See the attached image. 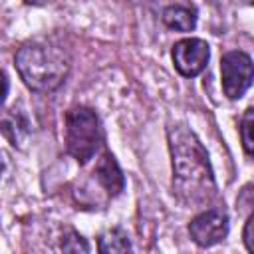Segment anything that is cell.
<instances>
[{
  "label": "cell",
  "mask_w": 254,
  "mask_h": 254,
  "mask_svg": "<svg viewBox=\"0 0 254 254\" xmlns=\"http://www.w3.org/2000/svg\"><path fill=\"white\" fill-rule=\"evenodd\" d=\"M0 129L6 135V139L16 147L22 145V141L28 137L30 127H28V119L18 111V109H10V113L0 121Z\"/></svg>",
  "instance_id": "9"
},
{
  "label": "cell",
  "mask_w": 254,
  "mask_h": 254,
  "mask_svg": "<svg viewBox=\"0 0 254 254\" xmlns=\"http://www.w3.org/2000/svg\"><path fill=\"white\" fill-rule=\"evenodd\" d=\"M169 147L173 157V190L192 206L210 202L216 194V185L208 155L196 135L185 125L169 127Z\"/></svg>",
  "instance_id": "1"
},
{
  "label": "cell",
  "mask_w": 254,
  "mask_h": 254,
  "mask_svg": "<svg viewBox=\"0 0 254 254\" xmlns=\"http://www.w3.org/2000/svg\"><path fill=\"white\" fill-rule=\"evenodd\" d=\"M97 248L103 254H109V252H127V250H131V242H129V236H127L125 230L111 228V230H105L99 236V246Z\"/></svg>",
  "instance_id": "10"
},
{
  "label": "cell",
  "mask_w": 254,
  "mask_h": 254,
  "mask_svg": "<svg viewBox=\"0 0 254 254\" xmlns=\"http://www.w3.org/2000/svg\"><path fill=\"white\" fill-rule=\"evenodd\" d=\"M8 89H10V81H8V75L0 69V107L4 105L6 101V95H8Z\"/></svg>",
  "instance_id": "14"
},
{
  "label": "cell",
  "mask_w": 254,
  "mask_h": 254,
  "mask_svg": "<svg viewBox=\"0 0 254 254\" xmlns=\"http://www.w3.org/2000/svg\"><path fill=\"white\" fill-rule=\"evenodd\" d=\"M16 69L22 81L40 93L58 89L69 71V60L58 48L46 44H26L16 54Z\"/></svg>",
  "instance_id": "2"
},
{
  "label": "cell",
  "mask_w": 254,
  "mask_h": 254,
  "mask_svg": "<svg viewBox=\"0 0 254 254\" xmlns=\"http://www.w3.org/2000/svg\"><path fill=\"white\" fill-rule=\"evenodd\" d=\"M26 4H32V6H44V4H48L50 0H24Z\"/></svg>",
  "instance_id": "15"
},
{
  "label": "cell",
  "mask_w": 254,
  "mask_h": 254,
  "mask_svg": "<svg viewBox=\"0 0 254 254\" xmlns=\"http://www.w3.org/2000/svg\"><path fill=\"white\" fill-rule=\"evenodd\" d=\"M171 58L181 75L194 77L206 67L210 50H208V44L200 38H183L173 46Z\"/></svg>",
  "instance_id": "5"
},
{
  "label": "cell",
  "mask_w": 254,
  "mask_h": 254,
  "mask_svg": "<svg viewBox=\"0 0 254 254\" xmlns=\"http://www.w3.org/2000/svg\"><path fill=\"white\" fill-rule=\"evenodd\" d=\"M222 89L228 99H240L252 83V60L246 52L232 50L220 60Z\"/></svg>",
  "instance_id": "4"
},
{
  "label": "cell",
  "mask_w": 254,
  "mask_h": 254,
  "mask_svg": "<svg viewBox=\"0 0 254 254\" xmlns=\"http://www.w3.org/2000/svg\"><path fill=\"white\" fill-rule=\"evenodd\" d=\"M189 232L198 246L202 248L214 246L222 242L228 234V216L218 208H208L190 220Z\"/></svg>",
  "instance_id": "6"
},
{
  "label": "cell",
  "mask_w": 254,
  "mask_h": 254,
  "mask_svg": "<svg viewBox=\"0 0 254 254\" xmlns=\"http://www.w3.org/2000/svg\"><path fill=\"white\" fill-rule=\"evenodd\" d=\"M103 143V129L93 109L75 105L65 113V147L67 153L81 165L95 157Z\"/></svg>",
  "instance_id": "3"
},
{
  "label": "cell",
  "mask_w": 254,
  "mask_h": 254,
  "mask_svg": "<svg viewBox=\"0 0 254 254\" xmlns=\"http://www.w3.org/2000/svg\"><path fill=\"white\" fill-rule=\"evenodd\" d=\"M254 109L248 107L242 115V121H240V139H242V147L246 151V155L250 157L254 153Z\"/></svg>",
  "instance_id": "11"
},
{
  "label": "cell",
  "mask_w": 254,
  "mask_h": 254,
  "mask_svg": "<svg viewBox=\"0 0 254 254\" xmlns=\"http://www.w3.org/2000/svg\"><path fill=\"white\" fill-rule=\"evenodd\" d=\"M163 22L171 28V30H177V32H190L194 30L196 26V12L187 8V6H181V4H175V6H167L163 10Z\"/></svg>",
  "instance_id": "8"
},
{
  "label": "cell",
  "mask_w": 254,
  "mask_h": 254,
  "mask_svg": "<svg viewBox=\"0 0 254 254\" xmlns=\"http://www.w3.org/2000/svg\"><path fill=\"white\" fill-rule=\"evenodd\" d=\"M95 177L97 181L101 183V187L105 189V192L109 196H117L123 187H125V179H123V173L115 161V157L105 151L101 155V159L97 161V167H95Z\"/></svg>",
  "instance_id": "7"
},
{
  "label": "cell",
  "mask_w": 254,
  "mask_h": 254,
  "mask_svg": "<svg viewBox=\"0 0 254 254\" xmlns=\"http://www.w3.org/2000/svg\"><path fill=\"white\" fill-rule=\"evenodd\" d=\"M2 171H4V159H2V151H0V177H2Z\"/></svg>",
  "instance_id": "16"
},
{
  "label": "cell",
  "mask_w": 254,
  "mask_h": 254,
  "mask_svg": "<svg viewBox=\"0 0 254 254\" xmlns=\"http://www.w3.org/2000/svg\"><path fill=\"white\" fill-rule=\"evenodd\" d=\"M252 226H254V216L250 214L248 220H246V226H244V244H246V250L248 252H254V238H252Z\"/></svg>",
  "instance_id": "13"
},
{
  "label": "cell",
  "mask_w": 254,
  "mask_h": 254,
  "mask_svg": "<svg viewBox=\"0 0 254 254\" xmlns=\"http://www.w3.org/2000/svg\"><path fill=\"white\" fill-rule=\"evenodd\" d=\"M62 250H64V252H89V244L83 240L81 234L69 230V232L62 238Z\"/></svg>",
  "instance_id": "12"
}]
</instances>
